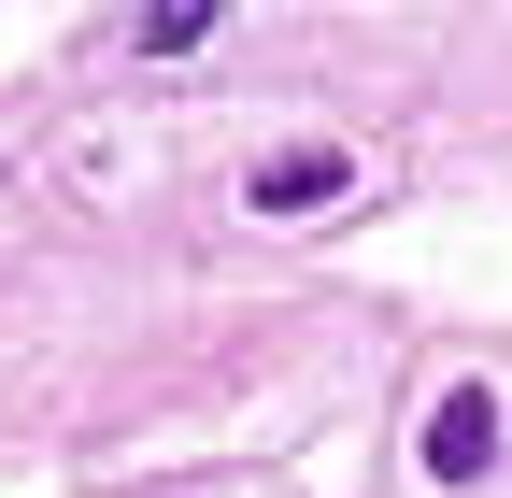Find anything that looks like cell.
<instances>
[{
  "label": "cell",
  "instance_id": "6da1fadb",
  "mask_svg": "<svg viewBox=\"0 0 512 498\" xmlns=\"http://www.w3.org/2000/svg\"><path fill=\"white\" fill-rule=\"evenodd\" d=\"M498 470V385H456L427 413V484H484Z\"/></svg>",
  "mask_w": 512,
  "mask_h": 498
},
{
  "label": "cell",
  "instance_id": "7a4b0ae2",
  "mask_svg": "<svg viewBox=\"0 0 512 498\" xmlns=\"http://www.w3.org/2000/svg\"><path fill=\"white\" fill-rule=\"evenodd\" d=\"M342 185H356V157H342V143H285V157H256L242 200H256V214H328Z\"/></svg>",
  "mask_w": 512,
  "mask_h": 498
},
{
  "label": "cell",
  "instance_id": "3957f363",
  "mask_svg": "<svg viewBox=\"0 0 512 498\" xmlns=\"http://www.w3.org/2000/svg\"><path fill=\"white\" fill-rule=\"evenodd\" d=\"M185 43H214V15H200V0H171V15H143V57H185Z\"/></svg>",
  "mask_w": 512,
  "mask_h": 498
}]
</instances>
